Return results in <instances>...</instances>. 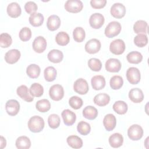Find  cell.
<instances>
[{"mask_svg": "<svg viewBox=\"0 0 149 149\" xmlns=\"http://www.w3.org/2000/svg\"><path fill=\"white\" fill-rule=\"evenodd\" d=\"M44 120L40 116L35 115L30 118L28 122L29 129L33 133H38L44 127Z\"/></svg>", "mask_w": 149, "mask_h": 149, "instance_id": "obj_1", "label": "cell"}, {"mask_svg": "<svg viewBox=\"0 0 149 149\" xmlns=\"http://www.w3.org/2000/svg\"><path fill=\"white\" fill-rule=\"evenodd\" d=\"M122 30L119 22L112 21L108 23L105 29V35L108 38H113L118 36Z\"/></svg>", "mask_w": 149, "mask_h": 149, "instance_id": "obj_2", "label": "cell"}, {"mask_svg": "<svg viewBox=\"0 0 149 149\" xmlns=\"http://www.w3.org/2000/svg\"><path fill=\"white\" fill-rule=\"evenodd\" d=\"M127 135L129 139L132 140H139L141 139L143 136V129L139 125H132L127 130Z\"/></svg>", "mask_w": 149, "mask_h": 149, "instance_id": "obj_3", "label": "cell"}, {"mask_svg": "<svg viewBox=\"0 0 149 149\" xmlns=\"http://www.w3.org/2000/svg\"><path fill=\"white\" fill-rule=\"evenodd\" d=\"M126 77L130 84H137L140 81V72L137 68L130 67L126 71Z\"/></svg>", "mask_w": 149, "mask_h": 149, "instance_id": "obj_4", "label": "cell"}, {"mask_svg": "<svg viewBox=\"0 0 149 149\" xmlns=\"http://www.w3.org/2000/svg\"><path fill=\"white\" fill-rule=\"evenodd\" d=\"M65 9L70 13H78L83 8V3L80 0H68L65 3Z\"/></svg>", "mask_w": 149, "mask_h": 149, "instance_id": "obj_5", "label": "cell"}, {"mask_svg": "<svg viewBox=\"0 0 149 149\" xmlns=\"http://www.w3.org/2000/svg\"><path fill=\"white\" fill-rule=\"evenodd\" d=\"M125 42L121 39H116L112 41L109 45L110 51L115 55H121L125 50Z\"/></svg>", "mask_w": 149, "mask_h": 149, "instance_id": "obj_6", "label": "cell"}, {"mask_svg": "<svg viewBox=\"0 0 149 149\" xmlns=\"http://www.w3.org/2000/svg\"><path fill=\"white\" fill-rule=\"evenodd\" d=\"M49 95L54 101H59L64 96V90L60 84H54L52 86L49 90Z\"/></svg>", "mask_w": 149, "mask_h": 149, "instance_id": "obj_7", "label": "cell"}, {"mask_svg": "<svg viewBox=\"0 0 149 149\" xmlns=\"http://www.w3.org/2000/svg\"><path fill=\"white\" fill-rule=\"evenodd\" d=\"M73 89L74 91L79 94L84 95L87 93L89 87L87 81L83 79L80 78L76 80L73 84Z\"/></svg>", "mask_w": 149, "mask_h": 149, "instance_id": "obj_8", "label": "cell"}, {"mask_svg": "<svg viewBox=\"0 0 149 149\" xmlns=\"http://www.w3.org/2000/svg\"><path fill=\"white\" fill-rule=\"evenodd\" d=\"M105 19L104 16L100 13H95L92 14L89 19V23L91 27L95 29L101 28L104 24Z\"/></svg>", "mask_w": 149, "mask_h": 149, "instance_id": "obj_9", "label": "cell"}, {"mask_svg": "<svg viewBox=\"0 0 149 149\" xmlns=\"http://www.w3.org/2000/svg\"><path fill=\"white\" fill-rule=\"evenodd\" d=\"M110 12L113 17L116 19H121L126 14V8L121 3H115L111 6Z\"/></svg>", "mask_w": 149, "mask_h": 149, "instance_id": "obj_10", "label": "cell"}, {"mask_svg": "<svg viewBox=\"0 0 149 149\" xmlns=\"http://www.w3.org/2000/svg\"><path fill=\"white\" fill-rule=\"evenodd\" d=\"M101 47L100 41L96 38H93L88 40L85 44V50L88 54H94L100 51Z\"/></svg>", "mask_w": 149, "mask_h": 149, "instance_id": "obj_11", "label": "cell"}, {"mask_svg": "<svg viewBox=\"0 0 149 149\" xmlns=\"http://www.w3.org/2000/svg\"><path fill=\"white\" fill-rule=\"evenodd\" d=\"M5 109L8 115H16L20 110V104L16 100H9L5 104Z\"/></svg>", "mask_w": 149, "mask_h": 149, "instance_id": "obj_12", "label": "cell"}, {"mask_svg": "<svg viewBox=\"0 0 149 149\" xmlns=\"http://www.w3.org/2000/svg\"><path fill=\"white\" fill-rule=\"evenodd\" d=\"M47 41L42 36L37 37L33 42V48L37 53L43 52L47 47Z\"/></svg>", "mask_w": 149, "mask_h": 149, "instance_id": "obj_13", "label": "cell"}, {"mask_svg": "<svg viewBox=\"0 0 149 149\" xmlns=\"http://www.w3.org/2000/svg\"><path fill=\"white\" fill-rule=\"evenodd\" d=\"M105 69L109 72H118L121 69V63L120 61L116 58L108 59L105 64Z\"/></svg>", "mask_w": 149, "mask_h": 149, "instance_id": "obj_14", "label": "cell"}, {"mask_svg": "<svg viewBox=\"0 0 149 149\" xmlns=\"http://www.w3.org/2000/svg\"><path fill=\"white\" fill-rule=\"evenodd\" d=\"M21 56L20 52L17 49H12L6 52L5 55V61L9 64L16 63Z\"/></svg>", "mask_w": 149, "mask_h": 149, "instance_id": "obj_15", "label": "cell"}, {"mask_svg": "<svg viewBox=\"0 0 149 149\" xmlns=\"http://www.w3.org/2000/svg\"><path fill=\"white\" fill-rule=\"evenodd\" d=\"M61 116L64 123L66 126H72L74 123L76 119V114L68 109L63 110L61 113Z\"/></svg>", "mask_w": 149, "mask_h": 149, "instance_id": "obj_16", "label": "cell"}, {"mask_svg": "<svg viewBox=\"0 0 149 149\" xmlns=\"http://www.w3.org/2000/svg\"><path fill=\"white\" fill-rule=\"evenodd\" d=\"M17 94L23 100L27 102H31L34 98L30 94L28 87L25 85H22L17 87L16 90Z\"/></svg>", "mask_w": 149, "mask_h": 149, "instance_id": "obj_17", "label": "cell"}, {"mask_svg": "<svg viewBox=\"0 0 149 149\" xmlns=\"http://www.w3.org/2000/svg\"><path fill=\"white\" fill-rule=\"evenodd\" d=\"M6 11L8 15L13 18L19 17L22 13V9L20 5L15 2L10 3L8 5Z\"/></svg>", "mask_w": 149, "mask_h": 149, "instance_id": "obj_18", "label": "cell"}, {"mask_svg": "<svg viewBox=\"0 0 149 149\" xmlns=\"http://www.w3.org/2000/svg\"><path fill=\"white\" fill-rule=\"evenodd\" d=\"M129 97L134 103H140L144 99V94L142 90L139 88H133L129 91Z\"/></svg>", "mask_w": 149, "mask_h": 149, "instance_id": "obj_19", "label": "cell"}, {"mask_svg": "<svg viewBox=\"0 0 149 149\" xmlns=\"http://www.w3.org/2000/svg\"><path fill=\"white\" fill-rule=\"evenodd\" d=\"M103 124L107 131H112L115 129L116 125V119L112 113L106 115L103 119Z\"/></svg>", "mask_w": 149, "mask_h": 149, "instance_id": "obj_20", "label": "cell"}, {"mask_svg": "<svg viewBox=\"0 0 149 149\" xmlns=\"http://www.w3.org/2000/svg\"><path fill=\"white\" fill-rule=\"evenodd\" d=\"M91 83L93 89L95 90H100L104 88L106 81L103 76L96 75L91 78Z\"/></svg>", "mask_w": 149, "mask_h": 149, "instance_id": "obj_21", "label": "cell"}, {"mask_svg": "<svg viewBox=\"0 0 149 149\" xmlns=\"http://www.w3.org/2000/svg\"><path fill=\"white\" fill-rule=\"evenodd\" d=\"M61 23V19L59 16L55 15H52L48 17L47 22V26L48 30L55 31L59 27Z\"/></svg>", "mask_w": 149, "mask_h": 149, "instance_id": "obj_22", "label": "cell"}, {"mask_svg": "<svg viewBox=\"0 0 149 149\" xmlns=\"http://www.w3.org/2000/svg\"><path fill=\"white\" fill-rule=\"evenodd\" d=\"M47 58L48 60L51 62L55 63H59L62 61L63 58V54L60 50L54 49L48 52Z\"/></svg>", "mask_w": 149, "mask_h": 149, "instance_id": "obj_23", "label": "cell"}, {"mask_svg": "<svg viewBox=\"0 0 149 149\" xmlns=\"http://www.w3.org/2000/svg\"><path fill=\"white\" fill-rule=\"evenodd\" d=\"M123 143V137L119 133H115L109 137V143L113 148H118L120 147Z\"/></svg>", "mask_w": 149, "mask_h": 149, "instance_id": "obj_24", "label": "cell"}, {"mask_svg": "<svg viewBox=\"0 0 149 149\" xmlns=\"http://www.w3.org/2000/svg\"><path fill=\"white\" fill-rule=\"evenodd\" d=\"M110 101V97L105 93H100L97 94L94 98V102L98 106L104 107L107 105Z\"/></svg>", "mask_w": 149, "mask_h": 149, "instance_id": "obj_25", "label": "cell"}, {"mask_svg": "<svg viewBox=\"0 0 149 149\" xmlns=\"http://www.w3.org/2000/svg\"><path fill=\"white\" fill-rule=\"evenodd\" d=\"M68 144L73 148H80L83 146V141L80 137L76 135H71L66 139Z\"/></svg>", "mask_w": 149, "mask_h": 149, "instance_id": "obj_26", "label": "cell"}, {"mask_svg": "<svg viewBox=\"0 0 149 149\" xmlns=\"http://www.w3.org/2000/svg\"><path fill=\"white\" fill-rule=\"evenodd\" d=\"M83 116L89 120H93L98 116L97 109L93 106H87L83 110Z\"/></svg>", "mask_w": 149, "mask_h": 149, "instance_id": "obj_27", "label": "cell"}, {"mask_svg": "<svg viewBox=\"0 0 149 149\" xmlns=\"http://www.w3.org/2000/svg\"><path fill=\"white\" fill-rule=\"evenodd\" d=\"M29 22L31 25L34 27L40 26L44 22V16L41 13L35 12L30 15L29 18Z\"/></svg>", "mask_w": 149, "mask_h": 149, "instance_id": "obj_28", "label": "cell"}, {"mask_svg": "<svg viewBox=\"0 0 149 149\" xmlns=\"http://www.w3.org/2000/svg\"><path fill=\"white\" fill-rule=\"evenodd\" d=\"M15 144L19 149H28L31 146V141L28 137L22 136L16 139Z\"/></svg>", "mask_w": 149, "mask_h": 149, "instance_id": "obj_29", "label": "cell"}, {"mask_svg": "<svg viewBox=\"0 0 149 149\" xmlns=\"http://www.w3.org/2000/svg\"><path fill=\"white\" fill-rule=\"evenodd\" d=\"M148 24L147 23L143 20H137L133 25V30L136 34L147 33Z\"/></svg>", "mask_w": 149, "mask_h": 149, "instance_id": "obj_30", "label": "cell"}, {"mask_svg": "<svg viewBox=\"0 0 149 149\" xmlns=\"http://www.w3.org/2000/svg\"><path fill=\"white\" fill-rule=\"evenodd\" d=\"M41 69L38 65L36 64H30L27 67L26 73L31 79L37 78L40 74Z\"/></svg>", "mask_w": 149, "mask_h": 149, "instance_id": "obj_31", "label": "cell"}, {"mask_svg": "<svg viewBox=\"0 0 149 149\" xmlns=\"http://www.w3.org/2000/svg\"><path fill=\"white\" fill-rule=\"evenodd\" d=\"M113 109L119 115H123L126 113L128 107L127 104L123 101H117L113 105Z\"/></svg>", "mask_w": 149, "mask_h": 149, "instance_id": "obj_32", "label": "cell"}, {"mask_svg": "<svg viewBox=\"0 0 149 149\" xmlns=\"http://www.w3.org/2000/svg\"><path fill=\"white\" fill-rule=\"evenodd\" d=\"M128 62L133 64H138L141 62L143 59L142 54L137 51H132L126 56Z\"/></svg>", "mask_w": 149, "mask_h": 149, "instance_id": "obj_33", "label": "cell"}, {"mask_svg": "<svg viewBox=\"0 0 149 149\" xmlns=\"http://www.w3.org/2000/svg\"><path fill=\"white\" fill-rule=\"evenodd\" d=\"M55 41L58 45L65 46L69 42L70 37L67 33L65 31H60L56 35Z\"/></svg>", "mask_w": 149, "mask_h": 149, "instance_id": "obj_34", "label": "cell"}, {"mask_svg": "<svg viewBox=\"0 0 149 149\" xmlns=\"http://www.w3.org/2000/svg\"><path fill=\"white\" fill-rule=\"evenodd\" d=\"M56 70L53 66L47 67L44 71V76L47 81H52L56 77Z\"/></svg>", "mask_w": 149, "mask_h": 149, "instance_id": "obj_35", "label": "cell"}, {"mask_svg": "<svg viewBox=\"0 0 149 149\" xmlns=\"http://www.w3.org/2000/svg\"><path fill=\"white\" fill-rule=\"evenodd\" d=\"M30 93L33 97H40L44 93V88L42 85L38 83L32 84L29 89Z\"/></svg>", "mask_w": 149, "mask_h": 149, "instance_id": "obj_36", "label": "cell"}, {"mask_svg": "<svg viewBox=\"0 0 149 149\" xmlns=\"http://www.w3.org/2000/svg\"><path fill=\"white\" fill-rule=\"evenodd\" d=\"M36 109L40 112H46L51 108L50 102L47 99H42L38 101L36 104Z\"/></svg>", "mask_w": 149, "mask_h": 149, "instance_id": "obj_37", "label": "cell"}, {"mask_svg": "<svg viewBox=\"0 0 149 149\" xmlns=\"http://www.w3.org/2000/svg\"><path fill=\"white\" fill-rule=\"evenodd\" d=\"M73 37L74 41L77 42H81L84 41L86 37V33L81 27H76L73 31Z\"/></svg>", "mask_w": 149, "mask_h": 149, "instance_id": "obj_38", "label": "cell"}, {"mask_svg": "<svg viewBox=\"0 0 149 149\" xmlns=\"http://www.w3.org/2000/svg\"><path fill=\"white\" fill-rule=\"evenodd\" d=\"M110 86L113 90H118L120 88L123 84V78L118 75L112 76L109 81Z\"/></svg>", "mask_w": 149, "mask_h": 149, "instance_id": "obj_39", "label": "cell"}, {"mask_svg": "<svg viewBox=\"0 0 149 149\" xmlns=\"http://www.w3.org/2000/svg\"><path fill=\"white\" fill-rule=\"evenodd\" d=\"M77 130L80 134L86 136L90 132L91 126L88 123L84 121H81L77 124Z\"/></svg>", "mask_w": 149, "mask_h": 149, "instance_id": "obj_40", "label": "cell"}, {"mask_svg": "<svg viewBox=\"0 0 149 149\" xmlns=\"http://www.w3.org/2000/svg\"><path fill=\"white\" fill-rule=\"evenodd\" d=\"M134 44L139 47H144L148 43V37L145 34H138L134 38Z\"/></svg>", "mask_w": 149, "mask_h": 149, "instance_id": "obj_41", "label": "cell"}, {"mask_svg": "<svg viewBox=\"0 0 149 149\" xmlns=\"http://www.w3.org/2000/svg\"><path fill=\"white\" fill-rule=\"evenodd\" d=\"M12 43V39L8 33H3L0 35V46L2 48H8Z\"/></svg>", "mask_w": 149, "mask_h": 149, "instance_id": "obj_42", "label": "cell"}, {"mask_svg": "<svg viewBox=\"0 0 149 149\" xmlns=\"http://www.w3.org/2000/svg\"><path fill=\"white\" fill-rule=\"evenodd\" d=\"M61 119L59 116L55 113L50 115L48 118V123L49 126L52 129H56L60 125Z\"/></svg>", "mask_w": 149, "mask_h": 149, "instance_id": "obj_43", "label": "cell"}, {"mask_svg": "<svg viewBox=\"0 0 149 149\" xmlns=\"http://www.w3.org/2000/svg\"><path fill=\"white\" fill-rule=\"evenodd\" d=\"M88 66L93 71L98 72L102 68V63L100 59L93 58L88 61Z\"/></svg>", "mask_w": 149, "mask_h": 149, "instance_id": "obj_44", "label": "cell"}, {"mask_svg": "<svg viewBox=\"0 0 149 149\" xmlns=\"http://www.w3.org/2000/svg\"><path fill=\"white\" fill-rule=\"evenodd\" d=\"M83 104L82 99L77 96H72L69 100V105L74 109H80L82 107Z\"/></svg>", "mask_w": 149, "mask_h": 149, "instance_id": "obj_45", "label": "cell"}, {"mask_svg": "<svg viewBox=\"0 0 149 149\" xmlns=\"http://www.w3.org/2000/svg\"><path fill=\"white\" fill-rule=\"evenodd\" d=\"M31 37V31L27 27H24L22 28L19 32V38L23 41H29Z\"/></svg>", "mask_w": 149, "mask_h": 149, "instance_id": "obj_46", "label": "cell"}, {"mask_svg": "<svg viewBox=\"0 0 149 149\" xmlns=\"http://www.w3.org/2000/svg\"><path fill=\"white\" fill-rule=\"evenodd\" d=\"M38 9L37 4L33 1H28L24 5V9L29 14H33L36 12Z\"/></svg>", "mask_w": 149, "mask_h": 149, "instance_id": "obj_47", "label": "cell"}, {"mask_svg": "<svg viewBox=\"0 0 149 149\" xmlns=\"http://www.w3.org/2000/svg\"><path fill=\"white\" fill-rule=\"evenodd\" d=\"M107 3L106 0H91L90 1V5L94 9L103 8Z\"/></svg>", "mask_w": 149, "mask_h": 149, "instance_id": "obj_48", "label": "cell"}, {"mask_svg": "<svg viewBox=\"0 0 149 149\" xmlns=\"http://www.w3.org/2000/svg\"><path fill=\"white\" fill-rule=\"evenodd\" d=\"M6 139L3 137L1 136V148L2 149L6 147Z\"/></svg>", "mask_w": 149, "mask_h": 149, "instance_id": "obj_49", "label": "cell"}]
</instances>
